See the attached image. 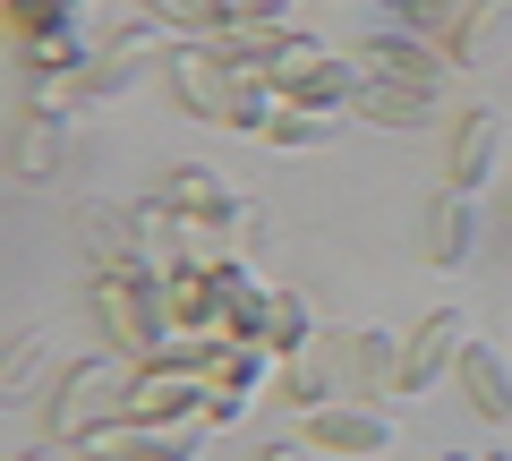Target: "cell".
<instances>
[{"label": "cell", "instance_id": "cell-28", "mask_svg": "<svg viewBox=\"0 0 512 461\" xmlns=\"http://www.w3.org/2000/svg\"><path fill=\"white\" fill-rule=\"evenodd\" d=\"M444 461H470V453H444Z\"/></svg>", "mask_w": 512, "mask_h": 461}, {"label": "cell", "instance_id": "cell-25", "mask_svg": "<svg viewBox=\"0 0 512 461\" xmlns=\"http://www.w3.org/2000/svg\"><path fill=\"white\" fill-rule=\"evenodd\" d=\"M26 461H86V453H77V444H35Z\"/></svg>", "mask_w": 512, "mask_h": 461}, {"label": "cell", "instance_id": "cell-11", "mask_svg": "<svg viewBox=\"0 0 512 461\" xmlns=\"http://www.w3.org/2000/svg\"><path fill=\"white\" fill-rule=\"evenodd\" d=\"M35 35H94L111 52L128 26H111L103 0H9V43H35Z\"/></svg>", "mask_w": 512, "mask_h": 461}, {"label": "cell", "instance_id": "cell-9", "mask_svg": "<svg viewBox=\"0 0 512 461\" xmlns=\"http://www.w3.org/2000/svg\"><path fill=\"white\" fill-rule=\"evenodd\" d=\"M461 351H470V325H461L453 308H436V316L402 342V393L419 402V393H436L444 376H461Z\"/></svg>", "mask_w": 512, "mask_h": 461}, {"label": "cell", "instance_id": "cell-21", "mask_svg": "<svg viewBox=\"0 0 512 461\" xmlns=\"http://www.w3.org/2000/svg\"><path fill=\"white\" fill-rule=\"evenodd\" d=\"M137 9H146V18H163V26H180V35H197V43H222V35L239 26L222 0H137Z\"/></svg>", "mask_w": 512, "mask_h": 461}, {"label": "cell", "instance_id": "cell-10", "mask_svg": "<svg viewBox=\"0 0 512 461\" xmlns=\"http://www.w3.org/2000/svg\"><path fill=\"white\" fill-rule=\"evenodd\" d=\"M444 60L453 69H504L512 60V0H470L453 26H444Z\"/></svg>", "mask_w": 512, "mask_h": 461}, {"label": "cell", "instance_id": "cell-1", "mask_svg": "<svg viewBox=\"0 0 512 461\" xmlns=\"http://www.w3.org/2000/svg\"><path fill=\"white\" fill-rule=\"evenodd\" d=\"M163 77H171V103H180L188 120H222V129H248V137L274 120V86L248 77L231 52H214V43L163 52Z\"/></svg>", "mask_w": 512, "mask_h": 461}, {"label": "cell", "instance_id": "cell-26", "mask_svg": "<svg viewBox=\"0 0 512 461\" xmlns=\"http://www.w3.org/2000/svg\"><path fill=\"white\" fill-rule=\"evenodd\" d=\"M256 461H308V444H265Z\"/></svg>", "mask_w": 512, "mask_h": 461}, {"label": "cell", "instance_id": "cell-18", "mask_svg": "<svg viewBox=\"0 0 512 461\" xmlns=\"http://www.w3.org/2000/svg\"><path fill=\"white\" fill-rule=\"evenodd\" d=\"M52 325H35V333H18V342H9V359H0V402H26V393L43 385V376H52Z\"/></svg>", "mask_w": 512, "mask_h": 461}, {"label": "cell", "instance_id": "cell-2", "mask_svg": "<svg viewBox=\"0 0 512 461\" xmlns=\"http://www.w3.org/2000/svg\"><path fill=\"white\" fill-rule=\"evenodd\" d=\"M94 325H103V342H111L120 359L154 368V359L171 351L163 282H146V274H94Z\"/></svg>", "mask_w": 512, "mask_h": 461}, {"label": "cell", "instance_id": "cell-27", "mask_svg": "<svg viewBox=\"0 0 512 461\" xmlns=\"http://www.w3.org/2000/svg\"><path fill=\"white\" fill-rule=\"evenodd\" d=\"M154 461H188V453H154Z\"/></svg>", "mask_w": 512, "mask_h": 461}, {"label": "cell", "instance_id": "cell-3", "mask_svg": "<svg viewBox=\"0 0 512 461\" xmlns=\"http://www.w3.org/2000/svg\"><path fill=\"white\" fill-rule=\"evenodd\" d=\"M128 376H137V359H120V351H103V359H69V368H60V385H52V410H43V419H52V436L77 444L86 427L120 419Z\"/></svg>", "mask_w": 512, "mask_h": 461}, {"label": "cell", "instance_id": "cell-6", "mask_svg": "<svg viewBox=\"0 0 512 461\" xmlns=\"http://www.w3.org/2000/svg\"><path fill=\"white\" fill-rule=\"evenodd\" d=\"M163 205H171V214H188V222H214V231H231V240H248V231H256L248 197H239V188L222 180L214 163H171Z\"/></svg>", "mask_w": 512, "mask_h": 461}, {"label": "cell", "instance_id": "cell-20", "mask_svg": "<svg viewBox=\"0 0 512 461\" xmlns=\"http://www.w3.org/2000/svg\"><path fill=\"white\" fill-rule=\"evenodd\" d=\"M359 385L376 402H402V333H384V325L359 333Z\"/></svg>", "mask_w": 512, "mask_h": 461}, {"label": "cell", "instance_id": "cell-19", "mask_svg": "<svg viewBox=\"0 0 512 461\" xmlns=\"http://www.w3.org/2000/svg\"><path fill=\"white\" fill-rule=\"evenodd\" d=\"M69 163V120H52V111H35V120H26L18 129V180H52V171Z\"/></svg>", "mask_w": 512, "mask_h": 461}, {"label": "cell", "instance_id": "cell-13", "mask_svg": "<svg viewBox=\"0 0 512 461\" xmlns=\"http://www.w3.org/2000/svg\"><path fill=\"white\" fill-rule=\"evenodd\" d=\"M495 154H504V111L495 103H470L461 111V129H453V154H444V188H487V171H495Z\"/></svg>", "mask_w": 512, "mask_h": 461}, {"label": "cell", "instance_id": "cell-7", "mask_svg": "<svg viewBox=\"0 0 512 461\" xmlns=\"http://www.w3.org/2000/svg\"><path fill=\"white\" fill-rule=\"evenodd\" d=\"M342 385H359V333H316L308 351H291L282 359V393H291L299 410H325V402H342Z\"/></svg>", "mask_w": 512, "mask_h": 461}, {"label": "cell", "instance_id": "cell-29", "mask_svg": "<svg viewBox=\"0 0 512 461\" xmlns=\"http://www.w3.org/2000/svg\"><path fill=\"white\" fill-rule=\"evenodd\" d=\"M487 461H512V453H487Z\"/></svg>", "mask_w": 512, "mask_h": 461}, {"label": "cell", "instance_id": "cell-17", "mask_svg": "<svg viewBox=\"0 0 512 461\" xmlns=\"http://www.w3.org/2000/svg\"><path fill=\"white\" fill-rule=\"evenodd\" d=\"M350 111H359V120H376V129H427V120H436V94H427V86H384V77H367Z\"/></svg>", "mask_w": 512, "mask_h": 461}, {"label": "cell", "instance_id": "cell-14", "mask_svg": "<svg viewBox=\"0 0 512 461\" xmlns=\"http://www.w3.org/2000/svg\"><path fill=\"white\" fill-rule=\"evenodd\" d=\"M419 248H427V265H470V248H478V197L470 188H444L436 205H427V231H419Z\"/></svg>", "mask_w": 512, "mask_h": 461}, {"label": "cell", "instance_id": "cell-22", "mask_svg": "<svg viewBox=\"0 0 512 461\" xmlns=\"http://www.w3.org/2000/svg\"><path fill=\"white\" fill-rule=\"evenodd\" d=\"M256 137H265V146H325L333 120H325V111H299V103H274V120H265Z\"/></svg>", "mask_w": 512, "mask_h": 461}, {"label": "cell", "instance_id": "cell-4", "mask_svg": "<svg viewBox=\"0 0 512 461\" xmlns=\"http://www.w3.org/2000/svg\"><path fill=\"white\" fill-rule=\"evenodd\" d=\"M77 231H86V265L94 274H154V205H86L77 214Z\"/></svg>", "mask_w": 512, "mask_h": 461}, {"label": "cell", "instance_id": "cell-24", "mask_svg": "<svg viewBox=\"0 0 512 461\" xmlns=\"http://www.w3.org/2000/svg\"><path fill=\"white\" fill-rule=\"evenodd\" d=\"M222 9H231L239 26H282L291 18V0H222Z\"/></svg>", "mask_w": 512, "mask_h": 461}, {"label": "cell", "instance_id": "cell-5", "mask_svg": "<svg viewBox=\"0 0 512 461\" xmlns=\"http://www.w3.org/2000/svg\"><path fill=\"white\" fill-rule=\"evenodd\" d=\"M299 444L333 453V461H384L393 453V419L359 410V402H325V410H299Z\"/></svg>", "mask_w": 512, "mask_h": 461}, {"label": "cell", "instance_id": "cell-8", "mask_svg": "<svg viewBox=\"0 0 512 461\" xmlns=\"http://www.w3.org/2000/svg\"><path fill=\"white\" fill-rule=\"evenodd\" d=\"M359 77H384V86H427L444 94V77H453V60H444L436 35H402V26H384V35L359 43Z\"/></svg>", "mask_w": 512, "mask_h": 461}, {"label": "cell", "instance_id": "cell-23", "mask_svg": "<svg viewBox=\"0 0 512 461\" xmlns=\"http://www.w3.org/2000/svg\"><path fill=\"white\" fill-rule=\"evenodd\" d=\"M461 9H470V0H393V18H402L410 35H436V43H444V26H453Z\"/></svg>", "mask_w": 512, "mask_h": 461}, {"label": "cell", "instance_id": "cell-30", "mask_svg": "<svg viewBox=\"0 0 512 461\" xmlns=\"http://www.w3.org/2000/svg\"><path fill=\"white\" fill-rule=\"evenodd\" d=\"M384 9H393V0H384Z\"/></svg>", "mask_w": 512, "mask_h": 461}, {"label": "cell", "instance_id": "cell-12", "mask_svg": "<svg viewBox=\"0 0 512 461\" xmlns=\"http://www.w3.org/2000/svg\"><path fill=\"white\" fill-rule=\"evenodd\" d=\"M163 316H171V342H197V333H214V342H231L222 333V282L205 274V265H171L163 274Z\"/></svg>", "mask_w": 512, "mask_h": 461}, {"label": "cell", "instance_id": "cell-15", "mask_svg": "<svg viewBox=\"0 0 512 461\" xmlns=\"http://www.w3.org/2000/svg\"><path fill=\"white\" fill-rule=\"evenodd\" d=\"M461 393L487 427H512V351L504 342H470L461 351Z\"/></svg>", "mask_w": 512, "mask_h": 461}, {"label": "cell", "instance_id": "cell-16", "mask_svg": "<svg viewBox=\"0 0 512 461\" xmlns=\"http://www.w3.org/2000/svg\"><path fill=\"white\" fill-rule=\"evenodd\" d=\"M248 342H256V351H274V359L308 351V342H316V308H308V291H265V308H256Z\"/></svg>", "mask_w": 512, "mask_h": 461}]
</instances>
